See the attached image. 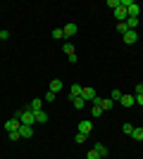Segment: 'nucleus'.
<instances>
[{
  "mask_svg": "<svg viewBox=\"0 0 143 159\" xmlns=\"http://www.w3.org/2000/svg\"><path fill=\"white\" fill-rule=\"evenodd\" d=\"M136 40H138V33L136 31H126V33H124V43H126V45H134Z\"/></svg>",
  "mask_w": 143,
  "mask_h": 159,
  "instance_id": "obj_6",
  "label": "nucleus"
},
{
  "mask_svg": "<svg viewBox=\"0 0 143 159\" xmlns=\"http://www.w3.org/2000/svg\"><path fill=\"white\" fill-rule=\"evenodd\" d=\"M119 105H122V107H131V105H136V100H134V95H122Z\"/></svg>",
  "mask_w": 143,
  "mask_h": 159,
  "instance_id": "obj_9",
  "label": "nucleus"
},
{
  "mask_svg": "<svg viewBox=\"0 0 143 159\" xmlns=\"http://www.w3.org/2000/svg\"><path fill=\"white\" fill-rule=\"evenodd\" d=\"M131 138H134V140H143V128H134Z\"/></svg>",
  "mask_w": 143,
  "mask_h": 159,
  "instance_id": "obj_20",
  "label": "nucleus"
},
{
  "mask_svg": "<svg viewBox=\"0 0 143 159\" xmlns=\"http://www.w3.org/2000/svg\"><path fill=\"white\" fill-rule=\"evenodd\" d=\"M91 131H93V124H91V121H81V124H79V133L91 135Z\"/></svg>",
  "mask_w": 143,
  "mask_h": 159,
  "instance_id": "obj_8",
  "label": "nucleus"
},
{
  "mask_svg": "<svg viewBox=\"0 0 143 159\" xmlns=\"http://www.w3.org/2000/svg\"><path fill=\"white\" fill-rule=\"evenodd\" d=\"M122 90H112V95H110V100H112V102H119V100H122Z\"/></svg>",
  "mask_w": 143,
  "mask_h": 159,
  "instance_id": "obj_19",
  "label": "nucleus"
},
{
  "mask_svg": "<svg viewBox=\"0 0 143 159\" xmlns=\"http://www.w3.org/2000/svg\"><path fill=\"white\" fill-rule=\"evenodd\" d=\"M91 112H93V116H100V114H102V109H100L98 105H93V107H91Z\"/></svg>",
  "mask_w": 143,
  "mask_h": 159,
  "instance_id": "obj_29",
  "label": "nucleus"
},
{
  "mask_svg": "<svg viewBox=\"0 0 143 159\" xmlns=\"http://www.w3.org/2000/svg\"><path fill=\"white\" fill-rule=\"evenodd\" d=\"M76 31H79V26H76V24H64V38L76 36Z\"/></svg>",
  "mask_w": 143,
  "mask_h": 159,
  "instance_id": "obj_7",
  "label": "nucleus"
},
{
  "mask_svg": "<svg viewBox=\"0 0 143 159\" xmlns=\"http://www.w3.org/2000/svg\"><path fill=\"white\" fill-rule=\"evenodd\" d=\"M43 102H55V93H50V90H48V93H45V100H43Z\"/></svg>",
  "mask_w": 143,
  "mask_h": 159,
  "instance_id": "obj_30",
  "label": "nucleus"
},
{
  "mask_svg": "<svg viewBox=\"0 0 143 159\" xmlns=\"http://www.w3.org/2000/svg\"><path fill=\"white\" fill-rule=\"evenodd\" d=\"M7 138H10V140H19L21 135H19V131H12V133H7Z\"/></svg>",
  "mask_w": 143,
  "mask_h": 159,
  "instance_id": "obj_28",
  "label": "nucleus"
},
{
  "mask_svg": "<svg viewBox=\"0 0 143 159\" xmlns=\"http://www.w3.org/2000/svg\"><path fill=\"white\" fill-rule=\"evenodd\" d=\"M29 109H31V112H38V109H43V100H34V102H29Z\"/></svg>",
  "mask_w": 143,
  "mask_h": 159,
  "instance_id": "obj_15",
  "label": "nucleus"
},
{
  "mask_svg": "<svg viewBox=\"0 0 143 159\" xmlns=\"http://www.w3.org/2000/svg\"><path fill=\"white\" fill-rule=\"evenodd\" d=\"M86 138H88V135H83V133H76V135H74L76 143H86Z\"/></svg>",
  "mask_w": 143,
  "mask_h": 159,
  "instance_id": "obj_25",
  "label": "nucleus"
},
{
  "mask_svg": "<svg viewBox=\"0 0 143 159\" xmlns=\"http://www.w3.org/2000/svg\"><path fill=\"white\" fill-rule=\"evenodd\" d=\"M115 17H117V21H119V24L129 19V14H126V10H124L122 5H119V7H117V10H115Z\"/></svg>",
  "mask_w": 143,
  "mask_h": 159,
  "instance_id": "obj_5",
  "label": "nucleus"
},
{
  "mask_svg": "<svg viewBox=\"0 0 143 159\" xmlns=\"http://www.w3.org/2000/svg\"><path fill=\"white\" fill-rule=\"evenodd\" d=\"M119 5H122V0H107V7H112V10H117Z\"/></svg>",
  "mask_w": 143,
  "mask_h": 159,
  "instance_id": "obj_23",
  "label": "nucleus"
},
{
  "mask_svg": "<svg viewBox=\"0 0 143 159\" xmlns=\"http://www.w3.org/2000/svg\"><path fill=\"white\" fill-rule=\"evenodd\" d=\"M10 38V31H0V40H7Z\"/></svg>",
  "mask_w": 143,
  "mask_h": 159,
  "instance_id": "obj_31",
  "label": "nucleus"
},
{
  "mask_svg": "<svg viewBox=\"0 0 143 159\" xmlns=\"http://www.w3.org/2000/svg\"><path fill=\"white\" fill-rule=\"evenodd\" d=\"M69 102H74V109H83V105H86V100L79 95V98H69Z\"/></svg>",
  "mask_w": 143,
  "mask_h": 159,
  "instance_id": "obj_13",
  "label": "nucleus"
},
{
  "mask_svg": "<svg viewBox=\"0 0 143 159\" xmlns=\"http://www.w3.org/2000/svg\"><path fill=\"white\" fill-rule=\"evenodd\" d=\"M81 98L86 100V102H91V105H93L98 95H95V90H93V88H83V90H81Z\"/></svg>",
  "mask_w": 143,
  "mask_h": 159,
  "instance_id": "obj_4",
  "label": "nucleus"
},
{
  "mask_svg": "<svg viewBox=\"0 0 143 159\" xmlns=\"http://www.w3.org/2000/svg\"><path fill=\"white\" fill-rule=\"evenodd\" d=\"M53 38L55 40H62V38H64V29H53Z\"/></svg>",
  "mask_w": 143,
  "mask_h": 159,
  "instance_id": "obj_18",
  "label": "nucleus"
},
{
  "mask_svg": "<svg viewBox=\"0 0 143 159\" xmlns=\"http://www.w3.org/2000/svg\"><path fill=\"white\" fill-rule=\"evenodd\" d=\"M122 7L126 10L129 17H136L138 19V12H141V5H138V2H134V0H122Z\"/></svg>",
  "mask_w": 143,
  "mask_h": 159,
  "instance_id": "obj_2",
  "label": "nucleus"
},
{
  "mask_svg": "<svg viewBox=\"0 0 143 159\" xmlns=\"http://www.w3.org/2000/svg\"><path fill=\"white\" fill-rule=\"evenodd\" d=\"M86 159H100V154H98V150H95V147H93V150H91V152L86 154Z\"/></svg>",
  "mask_w": 143,
  "mask_h": 159,
  "instance_id": "obj_22",
  "label": "nucleus"
},
{
  "mask_svg": "<svg viewBox=\"0 0 143 159\" xmlns=\"http://www.w3.org/2000/svg\"><path fill=\"white\" fill-rule=\"evenodd\" d=\"M14 119H19L21 124H24V126H34V112H31V109H29V107H24V109H17V112H14Z\"/></svg>",
  "mask_w": 143,
  "mask_h": 159,
  "instance_id": "obj_1",
  "label": "nucleus"
},
{
  "mask_svg": "<svg viewBox=\"0 0 143 159\" xmlns=\"http://www.w3.org/2000/svg\"><path fill=\"white\" fill-rule=\"evenodd\" d=\"M95 150H98V154H100V159H105V157H107V147L102 145V143H98V145H95Z\"/></svg>",
  "mask_w": 143,
  "mask_h": 159,
  "instance_id": "obj_16",
  "label": "nucleus"
},
{
  "mask_svg": "<svg viewBox=\"0 0 143 159\" xmlns=\"http://www.w3.org/2000/svg\"><path fill=\"white\" fill-rule=\"evenodd\" d=\"M62 48H64V52H67V57H69V55H74V45H72V43H64Z\"/></svg>",
  "mask_w": 143,
  "mask_h": 159,
  "instance_id": "obj_21",
  "label": "nucleus"
},
{
  "mask_svg": "<svg viewBox=\"0 0 143 159\" xmlns=\"http://www.w3.org/2000/svg\"><path fill=\"white\" fill-rule=\"evenodd\" d=\"M83 90V86H79V83H72V93H69V98H79Z\"/></svg>",
  "mask_w": 143,
  "mask_h": 159,
  "instance_id": "obj_14",
  "label": "nucleus"
},
{
  "mask_svg": "<svg viewBox=\"0 0 143 159\" xmlns=\"http://www.w3.org/2000/svg\"><path fill=\"white\" fill-rule=\"evenodd\" d=\"M117 31H122V36H124L126 31H129V29H126V21H122V24H117Z\"/></svg>",
  "mask_w": 143,
  "mask_h": 159,
  "instance_id": "obj_27",
  "label": "nucleus"
},
{
  "mask_svg": "<svg viewBox=\"0 0 143 159\" xmlns=\"http://www.w3.org/2000/svg\"><path fill=\"white\" fill-rule=\"evenodd\" d=\"M134 100H136V105L143 107V93H134Z\"/></svg>",
  "mask_w": 143,
  "mask_h": 159,
  "instance_id": "obj_26",
  "label": "nucleus"
},
{
  "mask_svg": "<svg viewBox=\"0 0 143 159\" xmlns=\"http://www.w3.org/2000/svg\"><path fill=\"white\" fill-rule=\"evenodd\" d=\"M34 119L38 121V124H45V121H48V112H43V109H38V112H34Z\"/></svg>",
  "mask_w": 143,
  "mask_h": 159,
  "instance_id": "obj_11",
  "label": "nucleus"
},
{
  "mask_svg": "<svg viewBox=\"0 0 143 159\" xmlns=\"http://www.w3.org/2000/svg\"><path fill=\"white\" fill-rule=\"evenodd\" d=\"M122 131L126 133V135H131V133H134V126H131V124H124V126H122Z\"/></svg>",
  "mask_w": 143,
  "mask_h": 159,
  "instance_id": "obj_24",
  "label": "nucleus"
},
{
  "mask_svg": "<svg viewBox=\"0 0 143 159\" xmlns=\"http://www.w3.org/2000/svg\"><path fill=\"white\" fill-rule=\"evenodd\" d=\"M19 126H21V121H19V119H14V116H12L10 121H5V131H7V133L19 131Z\"/></svg>",
  "mask_w": 143,
  "mask_h": 159,
  "instance_id": "obj_3",
  "label": "nucleus"
},
{
  "mask_svg": "<svg viewBox=\"0 0 143 159\" xmlns=\"http://www.w3.org/2000/svg\"><path fill=\"white\" fill-rule=\"evenodd\" d=\"M136 26H138V19H136V17H129V19H126V29H129V31H134Z\"/></svg>",
  "mask_w": 143,
  "mask_h": 159,
  "instance_id": "obj_17",
  "label": "nucleus"
},
{
  "mask_svg": "<svg viewBox=\"0 0 143 159\" xmlns=\"http://www.w3.org/2000/svg\"><path fill=\"white\" fill-rule=\"evenodd\" d=\"M19 135H21V138H31V135H34V128L21 124V126H19Z\"/></svg>",
  "mask_w": 143,
  "mask_h": 159,
  "instance_id": "obj_10",
  "label": "nucleus"
},
{
  "mask_svg": "<svg viewBox=\"0 0 143 159\" xmlns=\"http://www.w3.org/2000/svg\"><path fill=\"white\" fill-rule=\"evenodd\" d=\"M60 90H62V81H60V79H53V83H50V93L57 95Z\"/></svg>",
  "mask_w": 143,
  "mask_h": 159,
  "instance_id": "obj_12",
  "label": "nucleus"
}]
</instances>
